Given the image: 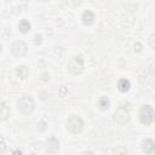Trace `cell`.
Segmentation results:
<instances>
[{"instance_id":"7","label":"cell","mask_w":155,"mask_h":155,"mask_svg":"<svg viewBox=\"0 0 155 155\" xmlns=\"http://www.w3.org/2000/svg\"><path fill=\"white\" fill-rule=\"evenodd\" d=\"M59 150V142L56 137H50L46 140V151L48 154H56Z\"/></svg>"},{"instance_id":"15","label":"cell","mask_w":155,"mask_h":155,"mask_svg":"<svg viewBox=\"0 0 155 155\" xmlns=\"http://www.w3.org/2000/svg\"><path fill=\"white\" fill-rule=\"evenodd\" d=\"M114 155H128V154H127V150H126L125 148L119 147V148L114 151Z\"/></svg>"},{"instance_id":"5","label":"cell","mask_w":155,"mask_h":155,"mask_svg":"<svg viewBox=\"0 0 155 155\" xmlns=\"http://www.w3.org/2000/svg\"><path fill=\"white\" fill-rule=\"evenodd\" d=\"M114 121L117 124V125H125L130 121V111L128 109L124 108V107H120L115 110L114 113Z\"/></svg>"},{"instance_id":"12","label":"cell","mask_w":155,"mask_h":155,"mask_svg":"<svg viewBox=\"0 0 155 155\" xmlns=\"http://www.w3.org/2000/svg\"><path fill=\"white\" fill-rule=\"evenodd\" d=\"M18 29H19L21 33L25 34V33H28V31L30 30V23H29L27 19H22V21L18 23Z\"/></svg>"},{"instance_id":"10","label":"cell","mask_w":155,"mask_h":155,"mask_svg":"<svg viewBox=\"0 0 155 155\" xmlns=\"http://www.w3.org/2000/svg\"><path fill=\"white\" fill-rule=\"evenodd\" d=\"M131 87V82L127 79H120L117 82V90L120 92H127Z\"/></svg>"},{"instance_id":"11","label":"cell","mask_w":155,"mask_h":155,"mask_svg":"<svg viewBox=\"0 0 155 155\" xmlns=\"http://www.w3.org/2000/svg\"><path fill=\"white\" fill-rule=\"evenodd\" d=\"M8 114H10V111H8V107H7V104L4 103V102H0V121H5V120H7Z\"/></svg>"},{"instance_id":"2","label":"cell","mask_w":155,"mask_h":155,"mask_svg":"<svg viewBox=\"0 0 155 155\" xmlns=\"http://www.w3.org/2000/svg\"><path fill=\"white\" fill-rule=\"evenodd\" d=\"M65 125H67V130L70 131L74 134L80 133L82 131V128H84V121L79 115H70L67 119Z\"/></svg>"},{"instance_id":"19","label":"cell","mask_w":155,"mask_h":155,"mask_svg":"<svg viewBox=\"0 0 155 155\" xmlns=\"http://www.w3.org/2000/svg\"><path fill=\"white\" fill-rule=\"evenodd\" d=\"M35 39H36V44L41 41V40H40V39H41V36H40V35H36V36H35Z\"/></svg>"},{"instance_id":"9","label":"cell","mask_w":155,"mask_h":155,"mask_svg":"<svg viewBox=\"0 0 155 155\" xmlns=\"http://www.w3.org/2000/svg\"><path fill=\"white\" fill-rule=\"evenodd\" d=\"M81 19H82V23L85 25H91L94 22V15L91 10H86V11H84V13L81 16Z\"/></svg>"},{"instance_id":"16","label":"cell","mask_w":155,"mask_h":155,"mask_svg":"<svg viewBox=\"0 0 155 155\" xmlns=\"http://www.w3.org/2000/svg\"><path fill=\"white\" fill-rule=\"evenodd\" d=\"M154 40H155V35H154V34H151V35L149 36V45H150V47H151V48H155Z\"/></svg>"},{"instance_id":"13","label":"cell","mask_w":155,"mask_h":155,"mask_svg":"<svg viewBox=\"0 0 155 155\" xmlns=\"http://www.w3.org/2000/svg\"><path fill=\"white\" fill-rule=\"evenodd\" d=\"M16 74H17L21 79H25V78L28 76V74H29V70H28V68H27L25 65H21V67L17 68Z\"/></svg>"},{"instance_id":"18","label":"cell","mask_w":155,"mask_h":155,"mask_svg":"<svg viewBox=\"0 0 155 155\" xmlns=\"http://www.w3.org/2000/svg\"><path fill=\"white\" fill-rule=\"evenodd\" d=\"M80 155H94L92 151H82Z\"/></svg>"},{"instance_id":"8","label":"cell","mask_w":155,"mask_h":155,"mask_svg":"<svg viewBox=\"0 0 155 155\" xmlns=\"http://www.w3.org/2000/svg\"><path fill=\"white\" fill-rule=\"evenodd\" d=\"M154 149H155V143H154L153 139L147 138V139L143 140V143H142V150H143L145 154L151 155V154L154 153Z\"/></svg>"},{"instance_id":"3","label":"cell","mask_w":155,"mask_h":155,"mask_svg":"<svg viewBox=\"0 0 155 155\" xmlns=\"http://www.w3.org/2000/svg\"><path fill=\"white\" fill-rule=\"evenodd\" d=\"M139 120L143 125H151L155 120V113L151 105L145 104L139 110Z\"/></svg>"},{"instance_id":"17","label":"cell","mask_w":155,"mask_h":155,"mask_svg":"<svg viewBox=\"0 0 155 155\" xmlns=\"http://www.w3.org/2000/svg\"><path fill=\"white\" fill-rule=\"evenodd\" d=\"M12 155H22V151L19 150V149H16L15 151H13V154Z\"/></svg>"},{"instance_id":"4","label":"cell","mask_w":155,"mask_h":155,"mask_svg":"<svg viewBox=\"0 0 155 155\" xmlns=\"http://www.w3.org/2000/svg\"><path fill=\"white\" fill-rule=\"evenodd\" d=\"M68 70L73 75H79L84 70V58H82L81 54L74 56L70 59V62L68 63Z\"/></svg>"},{"instance_id":"21","label":"cell","mask_w":155,"mask_h":155,"mask_svg":"<svg viewBox=\"0 0 155 155\" xmlns=\"http://www.w3.org/2000/svg\"><path fill=\"white\" fill-rule=\"evenodd\" d=\"M0 51H1V45H0Z\"/></svg>"},{"instance_id":"14","label":"cell","mask_w":155,"mask_h":155,"mask_svg":"<svg viewBox=\"0 0 155 155\" xmlns=\"http://www.w3.org/2000/svg\"><path fill=\"white\" fill-rule=\"evenodd\" d=\"M109 105H110V102H109V99L107 97L99 98V107H101L102 110H107L109 108Z\"/></svg>"},{"instance_id":"1","label":"cell","mask_w":155,"mask_h":155,"mask_svg":"<svg viewBox=\"0 0 155 155\" xmlns=\"http://www.w3.org/2000/svg\"><path fill=\"white\" fill-rule=\"evenodd\" d=\"M17 108L19 113H22L23 115H30L35 108L34 99L31 98V96H28V94L22 96L17 101Z\"/></svg>"},{"instance_id":"6","label":"cell","mask_w":155,"mask_h":155,"mask_svg":"<svg viewBox=\"0 0 155 155\" xmlns=\"http://www.w3.org/2000/svg\"><path fill=\"white\" fill-rule=\"evenodd\" d=\"M11 53L16 58H22L23 56H25V53H27V45L24 44V41H22V40L15 41L12 44V46H11Z\"/></svg>"},{"instance_id":"20","label":"cell","mask_w":155,"mask_h":155,"mask_svg":"<svg viewBox=\"0 0 155 155\" xmlns=\"http://www.w3.org/2000/svg\"><path fill=\"white\" fill-rule=\"evenodd\" d=\"M134 50H137V51H140V45H139V44H137V48H134Z\"/></svg>"}]
</instances>
